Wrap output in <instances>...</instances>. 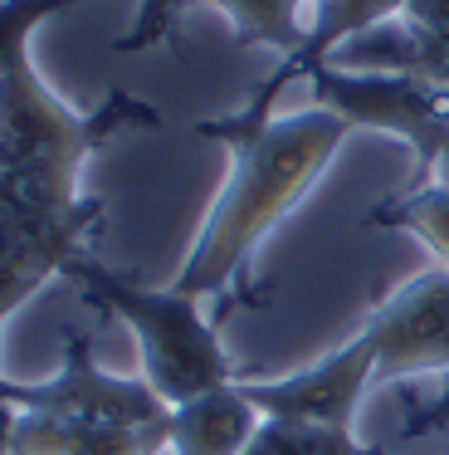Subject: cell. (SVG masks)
Returning <instances> with one entry per match:
<instances>
[{
    "label": "cell",
    "instance_id": "cell-1",
    "mask_svg": "<svg viewBox=\"0 0 449 455\" xmlns=\"http://www.w3.org/2000/svg\"><path fill=\"white\" fill-rule=\"evenodd\" d=\"M195 132L210 142H224L230 172H224L220 191L205 211V226L185 265L176 269L171 289L185 299L240 294L244 304H259L254 289H244L249 259L322 181V172L332 167L351 128L318 103L303 113H288V118H273L264 103L249 99L234 113L201 118Z\"/></svg>",
    "mask_w": 449,
    "mask_h": 455
},
{
    "label": "cell",
    "instance_id": "cell-2",
    "mask_svg": "<svg viewBox=\"0 0 449 455\" xmlns=\"http://www.w3.org/2000/svg\"><path fill=\"white\" fill-rule=\"evenodd\" d=\"M83 289V299L103 314H117L137 338V357H142V377L166 406H181L191 396L210 392V387L240 382L234 377L230 353L220 347V323L201 318V299L166 289H146L132 279L113 275L103 259L78 255L64 269Z\"/></svg>",
    "mask_w": 449,
    "mask_h": 455
},
{
    "label": "cell",
    "instance_id": "cell-3",
    "mask_svg": "<svg viewBox=\"0 0 449 455\" xmlns=\"http://www.w3.org/2000/svg\"><path fill=\"white\" fill-rule=\"evenodd\" d=\"M132 128H161V113L127 89H113L98 108L74 113L39 79L35 60L0 74V172H35L78 187L88 157Z\"/></svg>",
    "mask_w": 449,
    "mask_h": 455
},
{
    "label": "cell",
    "instance_id": "cell-4",
    "mask_svg": "<svg viewBox=\"0 0 449 455\" xmlns=\"http://www.w3.org/2000/svg\"><path fill=\"white\" fill-rule=\"evenodd\" d=\"M308 93L318 108L337 113L347 128L390 132L410 148L406 191L429 187L435 167L449 148V89L425 84L415 74H376V69H342V64H318L308 74Z\"/></svg>",
    "mask_w": 449,
    "mask_h": 455
},
{
    "label": "cell",
    "instance_id": "cell-5",
    "mask_svg": "<svg viewBox=\"0 0 449 455\" xmlns=\"http://www.w3.org/2000/svg\"><path fill=\"white\" fill-rule=\"evenodd\" d=\"M0 396L20 411H44L59 421H93V426H156L171 406L146 387V377H117L98 363L93 338L64 333V363L44 382H10L0 377Z\"/></svg>",
    "mask_w": 449,
    "mask_h": 455
},
{
    "label": "cell",
    "instance_id": "cell-6",
    "mask_svg": "<svg viewBox=\"0 0 449 455\" xmlns=\"http://www.w3.org/2000/svg\"><path fill=\"white\" fill-rule=\"evenodd\" d=\"M361 328L376 343V382L449 377V265L410 275Z\"/></svg>",
    "mask_w": 449,
    "mask_h": 455
},
{
    "label": "cell",
    "instance_id": "cell-7",
    "mask_svg": "<svg viewBox=\"0 0 449 455\" xmlns=\"http://www.w3.org/2000/svg\"><path fill=\"white\" fill-rule=\"evenodd\" d=\"M376 382V343L366 328L342 347L322 353L318 363L298 367L288 377H240L244 396L269 421H303V426H347L357 421L361 396Z\"/></svg>",
    "mask_w": 449,
    "mask_h": 455
},
{
    "label": "cell",
    "instance_id": "cell-8",
    "mask_svg": "<svg viewBox=\"0 0 449 455\" xmlns=\"http://www.w3.org/2000/svg\"><path fill=\"white\" fill-rule=\"evenodd\" d=\"M171 451V416L156 426H93L59 421L44 411H20L10 455H166Z\"/></svg>",
    "mask_w": 449,
    "mask_h": 455
},
{
    "label": "cell",
    "instance_id": "cell-9",
    "mask_svg": "<svg viewBox=\"0 0 449 455\" xmlns=\"http://www.w3.org/2000/svg\"><path fill=\"white\" fill-rule=\"evenodd\" d=\"M259 426L264 416L240 382L210 387L171 406V455H244Z\"/></svg>",
    "mask_w": 449,
    "mask_h": 455
},
{
    "label": "cell",
    "instance_id": "cell-10",
    "mask_svg": "<svg viewBox=\"0 0 449 455\" xmlns=\"http://www.w3.org/2000/svg\"><path fill=\"white\" fill-rule=\"evenodd\" d=\"M201 5L230 20L240 50H273L279 60H293L308 40L312 0H191L185 11H201Z\"/></svg>",
    "mask_w": 449,
    "mask_h": 455
},
{
    "label": "cell",
    "instance_id": "cell-11",
    "mask_svg": "<svg viewBox=\"0 0 449 455\" xmlns=\"http://www.w3.org/2000/svg\"><path fill=\"white\" fill-rule=\"evenodd\" d=\"M366 226L376 230H406L435 255V265H449V187L429 181V187L386 196L366 211Z\"/></svg>",
    "mask_w": 449,
    "mask_h": 455
},
{
    "label": "cell",
    "instance_id": "cell-12",
    "mask_svg": "<svg viewBox=\"0 0 449 455\" xmlns=\"http://www.w3.org/2000/svg\"><path fill=\"white\" fill-rule=\"evenodd\" d=\"M244 455H376L347 431V426H303V421H269L254 431Z\"/></svg>",
    "mask_w": 449,
    "mask_h": 455
},
{
    "label": "cell",
    "instance_id": "cell-13",
    "mask_svg": "<svg viewBox=\"0 0 449 455\" xmlns=\"http://www.w3.org/2000/svg\"><path fill=\"white\" fill-rule=\"evenodd\" d=\"M83 0H0V74L29 60V35Z\"/></svg>",
    "mask_w": 449,
    "mask_h": 455
},
{
    "label": "cell",
    "instance_id": "cell-14",
    "mask_svg": "<svg viewBox=\"0 0 449 455\" xmlns=\"http://www.w3.org/2000/svg\"><path fill=\"white\" fill-rule=\"evenodd\" d=\"M185 5H191V0H137L132 25L113 40V50L117 54H142V50H152V44H161V40H171L176 50H181L176 20L185 15Z\"/></svg>",
    "mask_w": 449,
    "mask_h": 455
},
{
    "label": "cell",
    "instance_id": "cell-15",
    "mask_svg": "<svg viewBox=\"0 0 449 455\" xmlns=\"http://www.w3.org/2000/svg\"><path fill=\"white\" fill-rule=\"evenodd\" d=\"M435 431H449V377H445V387H439V396H429L425 406H410V421L400 426L406 441H415V435H435Z\"/></svg>",
    "mask_w": 449,
    "mask_h": 455
},
{
    "label": "cell",
    "instance_id": "cell-16",
    "mask_svg": "<svg viewBox=\"0 0 449 455\" xmlns=\"http://www.w3.org/2000/svg\"><path fill=\"white\" fill-rule=\"evenodd\" d=\"M400 20H410L415 30H435V35H449V0H406Z\"/></svg>",
    "mask_w": 449,
    "mask_h": 455
},
{
    "label": "cell",
    "instance_id": "cell-17",
    "mask_svg": "<svg viewBox=\"0 0 449 455\" xmlns=\"http://www.w3.org/2000/svg\"><path fill=\"white\" fill-rule=\"evenodd\" d=\"M15 421H20V406H10L0 396V455H10V441H15Z\"/></svg>",
    "mask_w": 449,
    "mask_h": 455
},
{
    "label": "cell",
    "instance_id": "cell-18",
    "mask_svg": "<svg viewBox=\"0 0 449 455\" xmlns=\"http://www.w3.org/2000/svg\"><path fill=\"white\" fill-rule=\"evenodd\" d=\"M435 181H439V187H449V148H445V157H439V167H435Z\"/></svg>",
    "mask_w": 449,
    "mask_h": 455
}]
</instances>
